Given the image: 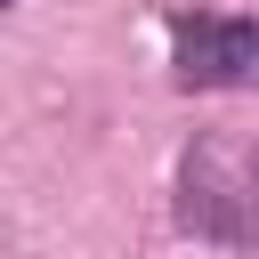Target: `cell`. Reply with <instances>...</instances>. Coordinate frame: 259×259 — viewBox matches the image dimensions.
<instances>
[{
    "label": "cell",
    "mask_w": 259,
    "mask_h": 259,
    "mask_svg": "<svg viewBox=\"0 0 259 259\" xmlns=\"http://www.w3.org/2000/svg\"><path fill=\"white\" fill-rule=\"evenodd\" d=\"M178 227L219 251H259V138L210 130L178 154Z\"/></svg>",
    "instance_id": "obj_1"
},
{
    "label": "cell",
    "mask_w": 259,
    "mask_h": 259,
    "mask_svg": "<svg viewBox=\"0 0 259 259\" xmlns=\"http://www.w3.org/2000/svg\"><path fill=\"white\" fill-rule=\"evenodd\" d=\"M170 73H178V89H259V16L178 8L170 16Z\"/></svg>",
    "instance_id": "obj_2"
}]
</instances>
